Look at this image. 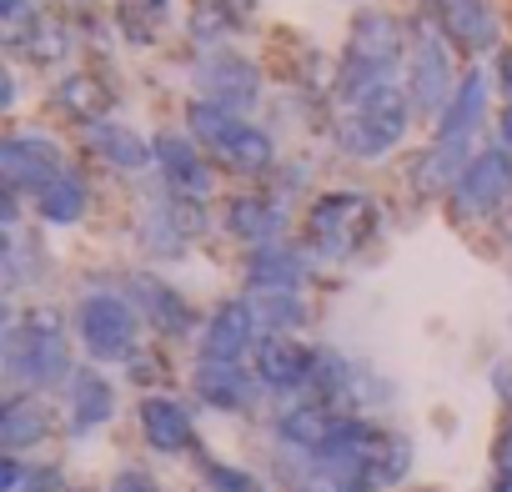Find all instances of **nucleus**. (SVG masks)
<instances>
[{"instance_id": "11", "label": "nucleus", "mask_w": 512, "mask_h": 492, "mask_svg": "<svg viewBox=\"0 0 512 492\" xmlns=\"http://www.w3.org/2000/svg\"><path fill=\"white\" fill-rule=\"evenodd\" d=\"M256 342H262V322H256L251 302L231 297L201 327V362H241L246 352H256Z\"/></svg>"}, {"instance_id": "40", "label": "nucleus", "mask_w": 512, "mask_h": 492, "mask_svg": "<svg viewBox=\"0 0 512 492\" xmlns=\"http://www.w3.org/2000/svg\"><path fill=\"white\" fill-rule=\"evenodd\" d=\"M492 492H512V477H497V487Z\"/></svg>"}, {"instance_id": "34", "label": "nucleus", "mask_w": 512, "mask_h": 492, "mask_svg": "<svg viewBox=\"0 0 512 492\" xmlns=\"http://www.w3.org/2000/svg\"><path fill=\"white\" fill-rule=\"evenodd\" d=\"M111 492H156V482H151V472H141V467H121V472L111 477Z\"/></svg>"}, {"instance_id": "5", "label": "nucleus", "mask_w": 512, "mask_h": 492, "mask_svg": "<svg viewBox=\"0 0 512 492\" xmlns=\"http://www.w3.org/2000/svg\"><path fill=\"white\" fill-rule=\"evenodd\" d=\"M402 46H407V36H402V26H397L392 16H377V11L357 16V21H352V51H347L342 76H337L342 101L362 96L367 86L392 81V66L402 61Z\"/></svg>"}, {"instance_id": "18", "label": "nucleus", "mask_w": 512, "mask_h": 492, "mask_svg": "<svg viewBox=\"0 0 512 492\" xmlns=\"http://www.w3.org/2000/svg\"><path fill=\"white\" fill-rule=\"evenodd\" d=\"M437 31L457 41L462 51H492L497 46V16L487 0H432Z\"/></svg>"}, {"instance_id": "17", "label": "nucleus", "mask_w": 512, "mask_h": 492, "mask_svg": "<svg viewBox=\"0 0 512 492\" xmlns=\"http://www.w3.org/2000/svg\"><path fill=\"white\" fill-rule=\"evenodd\" d=\"M206 226L201 216V201H171L161 211H146L141 221V246L151 257H181L186 252V241Z\"/></svg>"}, {"instance_id": "13", "label": "nucleus", "mask_w": 512, "mask_h": 492, "mask_svg": "<svg viewBox=\"0 0 512 492\" xmlns=\"http://www.w3.org/2000/svg\"><path fill=\"white\" fill-rule=\"evenodd\" d=\"M151 151H156V166H161V176H166V186H171L176 201H206L211 196V171H206V161H201V151H196L191 136L161 131L151 141Z\"/></svg>"}, {"instance_id": "24", "label": "nucleus", "mask_w": 512, "mask_h": 492, "mask_svg": "<svg viewBox=\"0 0 512 492\" xmlns=\"http://www.w3.org/2000/svg\"><path fill=\"white\" fill-rule=\"evenodd\" d=\"M6 41H11L16 51H26L36 66H56V61H66V51H71L66 26H61L56 16H41V11L11 21V26H6Z\"/></svg>"}, {"instance_id": "14", "label": "nucleus", "mask_w": 512, "mask_h": 492, "mask_svg": "<svg viewBox=\"0 0 512 492\" xmlns=\"http://www.w3.org/2000/svg\"><path fill=\"white\" fill-rule=\"evenodd\" d=\"M256 362V382L272 387V392H302L312 387V367H317V352L302 347L297 337H262L251 352Z\"/></svg>"}, {"instance_id": "29", "label": "nucleus", "mask_w": 512, "mask_h": 492, "mask_svg": "<svg viewBox=\"0 0 512 492\" xmlns=\"http://www.w3.org/2000/svg\"><path fill=\"white\" fill-rule=\"evenodd\" d=\"M81 211H86V181L76 171H66L61 181H51L36 196V216L51 226H71V221H81Z\"/></svg>"}, {"instance_id": "33", "label": "nucleus", "mask_w": 512, "mask_h": 492, "mask_svg": "<svg viewBox=\"0 0 512 492\" xmlns=\"http://www.w3.org/2000/svg\"><path fill=\"white\" fill-rule=\"evenodd\" d=\"M206 482H211V492H267L251 472H241L231 462H206Z\"/></svg>"}, {"instance_id": "39", "label": "nucleus", "mask_w": 512, "mask_h": 492, "mask_svg": "<svg viewBox=\"0 0 512 492\" xmlns=\"http://www.w3.org/2000/svg\"><path fill=\"white\" fill-rule=\"evenodd\" d=\"M502 91H507V101H512V51L502 56Z\"/></svg>"}, {"instance_id": "23", "label": "nucleus", "mask_w": 512, "mask_h": 492, "mask_svg": "<svg viewBox=\"0 0 512 492\" xmlns=\"http://www.w3.org/2000/svg\"><path fill=\"white\" fill-rule=\"evenodd\" d=\"M282 221H287V211L272 196H231L226 201V231L251 246H272L282 236Z\"/></svg>"}, {"instance_id": "6", "label": "nucleus", "mask_w": 512, "mask_h": 492, "mask_svg": "<svg viewBox=\"0 0 512 492\" xmlns=\"http://www.w3.org/2000/svg\"><path fill=\"white\" fill-rule=\"evenodd\" d=\"M76 332H81V347H86L96 362H121V357L136 352L141 312H136L131 297H121V292H91V297L76 307Z\"/></svg>"}, {"instance_id": "22", "label": "nucleus", "mask_w": 512, "mask_h": 492, "mask_svg": "<svg viewBox=\"0 0 512 492\" xmlns=\"http://www.w3.org/2000/svg\"><path fill=\"white\" fill-rule=\"evenodd\" d=\"M307 277V257L297 246H256V257L246 262V282L251 292H297Z\"/></svg>"}, {"instance_id": "12", "label": "nucleus", "mask_w": 512, "mask_h": 492, "mask_svg": "<svg viewBox=\"0 0 512 492\" xmlns=\"http://www.w3.org/2000/svg\"><path fill=\"white\" fill-rule=\"evenodd\" d=\"M196 81H201V96L226 106V111H246L256 106V96H262V71H256L246 56H231V51H216L196 66Z\"/></svg>"}, {"instance_id": "32", "label": "nucleus", "mask_w": 512, "mask_h": 492, "mask_svg": "<svg viewBox=\"0 0 512 492\" xmlns=\"http://www.w3.org/2000/svg\"><path fill=\"white\" fill-rule=\"evenodd\" d=\"M292 492H377V482L337 472V467H322L317 457H307V467L292 477Z\"/></svg>"}, {"instance_id": "35", "label": "nucleus", "mask_w": 512, "mask_h": 492, "mask_svg": "<svg viewBox=\"0 0 512 492\" xmlns=\"http://www.w3.org/2000/svg\"><path fill=\"white\" fill-rule=\"evenodd\" d=\"M497 467H502V477H512V427L497 437Z\"/></svg>"}, {"instance_id": "9", "label": "nucleus", "mask_w": 512, "mask_h": 492, "mask_svg": "<svg viewBox=\"0 0 512 492\" xmlns=\"http://www.w3.org/2000/svg\"><path fill=\"white\" fill-rule=\"evenodd\" d=\"M407 96L417 111L437 116L452 106L457 96V81H452V51L442 46V31L437 26H422L417 31V46H412V71H407Z\"/></svg>"}, {"instance_id": "37", "label": "nucleus", "mask_w": 512, "mask_h": 492, "mask_svg": "<svg viewBox=\"0 0 512 492\" xmlns=\"http://www.w3.org/2000/svg\"><path fill=\"white\" fill-rule=\"evenodd\" d=\"M0 16H6V26L21 21V16H26V0H0Z\"/></svg>"}, {"instance_id": "30", "label": "nucleus", "mask_w": 512, "mask_h": 492, "mask_svg": "<svg viewBox=\"0 0 512 492\" xmlns=\"http://www.w3.org/2000/svg\"><path fill=\"white\" fill-rule=\"evenodd\" d=\"M246 302H251L256 322L267 327V337H292L307 322V307L297 302V292H251Z\"/></svg>"}, {"instance_id": "19", "label": "nucleus", "mask_w": 512, "mask_h": 492, "mask_svg": "<svg viewBox=\"0 0 512 492\" xmlns=\"http://www.w3.org/2000/svg\"><path fill=\"white\" fill-rule=\"evenodd\" d=\"M141 437H146L156 452H166V457L196 447L191 412H186L176 397H146V402H141Z\"/></svg>"}, {"instance_id": "2", "label": "nucleus", "mask_w": 512, "mask_h": 492, "mask_svg": "<svg viewBox=\"0 0 512 492\" xmlns=\"http://www.w3.org/2000/svg\"><path fill=\"white\" fill-rule=\"evenodd\" d=\"M407 126H412V96L397 81H382V86H367L362 96L342 101L337 146L357 161H377L407 136Z\"/></svg>"}, {"instance_id": "7", "label": "nucleus", "mask_w": 512, "mask_h": 492, "mask_svg": "<svg viewBox=\"0 0 512 492\" xmlns=\"http://www.w3.org/2000/svg\"><path fill=\"white\" fill-rule=\"evenodd\" d=\"M372 221H377L372 196H362V191H327L307 211V236H312V246L322 257H347V252H357V246L367 241Z\"/></svg>"}, {"instance_id": "16", "label": "nucleus", "mask_w": 512, "mask_h": 492, "mask_svg": "<svg viewBox=\"0 0 512 492\" xmlns=\"http://www.w3.org/2000/svg\"><path fill=\"white\" fill-rule=\"evenodd\" d=\"M196 397L216 412H246L256 402V392H262V382H256L241 362H196V377H191Z\"/></svg>"}, {"instance_id": "1", "label": "nucleus", "mask_w": 512, "mask_h": 492, "mask_svg": "<svg viewBox=\"0 0 512 492\" xmlns=\"http://www.w3.org/2000/svg\"><path fill=\"white\" fill-rule=\"evenodd\" d=\"M482 116H487V76L472 66L457 76V96L452 106L442 111L437 131H432V146L422 151L417 161V181L427 191H442V186H457V176L467 171L472 161V136L482 131Z\"/></svg>"}, {"instance_id": "27", "label": "nucleus", "mask_w": 512, "mask_h": 492, "mask_svg": "<svg viewBox=\"0 0 512 492\" xmlns=\"http://www.w3.org/2000/svg\"><path fill=\"white\" fill-rule=\"evenodd\" d=\"M86 141H91V151H96L101 161H111V166H121V171H141L146 161H156V151H151L131 126H121V121L86 126Z\"/></svg>"}, {"instance_id": "3", "label": "nucleus", "mask_w": 512, "mask_h": 492, "mask_svg": "<svg viewBox=\"0 0 512 492\" xmlns=\"http://www.w3.org/2000/svg\"><path fill=\"white\" fill-rule=\"evenodd\" d=\"M6 377L16 387H31V392H46V387L76 377L71 347H66V332H61L56 312L36 307V312L6 322Z\"/></svg>"}, {"instance_id": "10", "label": "nucleus", "mask_w": 512, "mask_h": 492, "mask_svg": "<svg viewBox=\"0 0 512 492\" xmlns=\"http://www.w3.org/2000/svg\"><path fill=\"white\" fill-rule=\"evenodd\" d=\"M507 196H512V151H507V146H492V151L472 156L467 171L457 176V186H452V211H457L462 221H477V216H492Z\"/></svg>"}, {"instance_id": "28", "label": "nucleus", "mask_w": 512, "mask_h": 492, "mask_svg": "<svg viewBox=\"0 0 512 492\" xmlns=\"http://www.w3.org/2000/svg\"><path fill=\"white\" fill-rule=\"evenodd\" d=\"M251 11H256V0H196L191 6V36L196 41H221V36L241 31Z\"/></svg>"}, {"instance_id": "21", "label": "nucleus", "mask_w": 512, "mask_h": 492, "mask_svg": "<svg viewBox=\"0 0 512 492\" xmlns=\"http://www.w3.org/2000/svg\"><path fill=\"white\" fill-rule=\"evenodd\" d=\"M66 387H71V432H76V437H91L96 427L111 422L116 392H111V382H106L96 367H76V377H71Z\"/></svg>"}, {"instance_id": "36", "label": "nucleus", "mask_w": 512, "mask_h": 492, "mask_svg": "<svg viewBox=\"0 0 512 492\" xmlns=\"http://www.w3.org/2000/svg\"><path fill=\"white\" fill-rule=\"evenodd\" d=\"M0 106H16V76L0 71Z\"/></svg>"}, {"instance_id": "26", "label": "nucleus", "mask_w": 512, "mask_h": 492, "mask_svg": "<svg viewBox=\"0 0 512 492\" xmlns=\"http://www.w3.org/2000/svg\"><path fill=\"white\" fill-rule=\"evenodd\" d=\"M56 106H61L66 116L86 121V126H101V116L116 106V91H111L96 71H81V76H66V81L56 86Z\"/></svg>"}, {"instance_id": "38", "label": "nucleus", "mask_w": 512, "mask_h": 492, "mask_svg": "<svg viewBox=\"0 0 512 492\" xmlns=\"http://www.w3.org/2000/svg\"><path fill=\"white\" fill-rule=\"evenodd\" d=\"M497 136H502V146L512 151V106L502 111V121H497Z\"/></svg>"}, {"instance_id": "31", "label": "nucleus", "mask_w": 512, "mask_h": 492, "mask_svg": "<svg viewBox=\"0 0 512 492\" xmlns=\"http://www.w3.org/2000/svg\"><path fill=\"white\" fill-rule=\"evenodd\" d=\"M166 11H171V0H116V26H121L126 41L146 46V41L161 36Z\"/></svg>"}, {"instance_id": "25", "label": "nucleus", "mask_w": 512, "mask_h": 492, "mask_svg": "<svg viewBox=\"0 0 512 492\" xmlns=\"http://www.w3.org/2000/svg\"><path fill=\"white\" fill-rule=\"evenodd\" d=\"M46 432H51V412H46L41 397H11L0 407V447H6V457H21Z\"/></svg>"}, {"instance_id": "20", "label": "nucleus", "mask_w": 512, "mask_h": 492, "mask_svg": "<svg viewBox=\"0 0 512 492\" xmlns=\"http://www.w3.org/2000/svg\"><path fill=\"white\" fill-rule=\"evenodd\" d=\"M347 417L337 412V407H327V402H297V407H287L282 417H277V432H282V442L287 447H297V452H307V457H317L332 437H337V427H342Z\"/></svg>"}, {"instance_id": "15", "label": "nucleus", "mask_w": 512, "mask_h": 492, "mask_svg": "<svg viewBox=\"0 0 512 492\" xmlns=\"http://www.w3.org/2000/svg\"><path fill=\"white\" fill-rule=\"evenodd\" d=\"M126 297H131V307L161 332V337H186L191 332V307H186V297L171 287V282H161V277H151V272H136L131 277V287H126Z\"/></svg>"}, {"instance_id": "4", "label": "nucleus", "mask_w": 512, "mask_h": 492, "mask_svg": "<svg viewBox=\"0 0 512 492\" xmlns=\"http://www.w3.org/2000/svg\"><path fill=\"white\" fill-rule=\"evenodd\" d=\"M186 126H191V136L206 141L231 171H267L272 156H277V146H272V136H267L262 126L241 121L236 111H226V106H216V101H191Z\"/></svg>"}, {"instance_id": "8", "label": "nucleus", "mask_w": 512, "mask_h": 492, "mask_svg": "<svg viewBox=\"0 0 512 492\" xmlns=\"http://www.w3.org/2000/svg\"><path fill=\"white\" fill-rule=\"evenodd\" d=\"M0 176H6V191L16 196H41L51 181L66 176V161H61V146L41 131H11L0 141Z\"/></svg>"}]
</instances>
